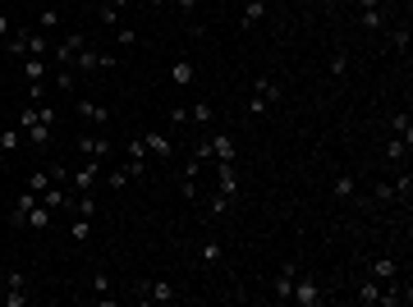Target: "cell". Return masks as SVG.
<instances>
[{
    "label": "cell",
    "mask_w": 413,
    "mask_h": 307,
    "mask_svg": "<svg viewBox=\"0 0 413 307\" xmlns=\"http://www.w3.org/2000/svg\"><path fill=\"white\" fill-rule=\"evenodd\" d=\"M262 18H266V0H248V5H244V14H239V28H258V23H262Z\"/></svg>",
    "instance_id": "cell-21"
},
{
    "label": "cell",
    "mask_w": 413,
    "mask_h": 307,
    "mask_svg": "<svg viewBox=\"0 0 413 307\" xmlns=\"http://www.w3.org/2000/svg\"><path fill=\"white\" fill-rule=\"evenodd\" d=\"M0 179H5V170H0Z\"/></svg>",
    "instance_id": "cell-49"
},
{
    "label": "cell",
    "mask_w": 413,
    "mask_h": 307,
    "mask_svg": "<svg viewBox=\"0 0 413 307\" xmlns=\"http://www.w3.org/2000/svg\"><path fill=\"white\" fill-rule=\"evenodd\" d=\"M74 110H78V120L92 124V129H106V124H110V110L97 106V101H88V96H83V101H74Z\"/></svg>",
    "instance_id": "cell-11"
},
{
    "label": "cell",
    "mask_w": 413,
    "mask_h": 307,
    "mask_svg": "<svg viewBox=\"0 0 413 307\" xmlns=\"http://www.w3.org/2000/svg\"><path fill=\"white\" fill-rule=\"evenodd\" d=\"M175 5H179L184 14H193V10H198V0H175Z\"/></svg>",
    "instance_id": "cell-45"
},
{
    "label": "cell",
    "mask_w": 413,
    "mask_h": 307,
    "mask_svg": "<svg viewBox=\"0 0 413 307\" xmlns=\"http://www.w3.org/2000/svg\"><path fill=\"white\" fill-rule=\"evenodd\" d=\"M331 193H336L340 202H353L358 198V179H353V174H336V179H331Z\"/></svg>",
    "instance_id": "cell-23"
},
{
    "label": "cell",
    "mask_w": 413,
    "mask_h": 307,
    "mask_svg": "<svg viewBox=\"0 0 413 307\" xmlns=\"http://www.w3.org/2000/svg\"><path fill=\"white\" fill-rule=\"evenodd\" d=\"M212 161H239V147H234V138H229L225 129L212 133Z\"/></svg>",
    "instance_id": "cell-14"
},
{
    "label": "cell",
    "mask_w": 413,
    "mask_h": 307,
    "mask_svg": "<svg viewBox=\"0 0 413 307\" xmlns=\"http://www.w3.org/2000/svg\"><path fill=\"white\" fill-rule=\"evenodd\" d=\"M390 51H399V55H409V32H404V28H399L395 37H390Z\"/></svg>",
    "instance_id": "cell-41"
},
{
    "label": "cell",
    "mask_w": 413,
    "mask_h": 307,
    "mask_svg": "<svg viewBox=\"0 0 413 307\" xmlns=\"http://www.w3.org/2000/svg\"><path fill=\"white\" fill-rule=\"evenodd\" d=\"M18 129H23L28 147H37V152L55 142V124L42 120V106H32V101H23V106H18Z\"/></svg>",
    "instance_id": "cell-1"
},
{
    "label": "cell",
    "mask_w": 413,
    "mask_h": 307,
    "mask_svg": "<svg viewBox=\"0 0 413 307\" xmlns=\"http://www.w3.org/2000/svg\"><path fill=\"white\" fill-rule=\"evenodd\" d=\"M142 147H147V156H156V161H170L175 156V133H166V129H152V133H142Z\"/></svg>",
    "instance_id": "cell-7"
},
{
    "label": "cell",
    "mask_w": 413,
    "mask_h": 307,
    "mask_svg": "<svg viewBox=\"0 0 413 307\" xmlns=\"http://www.w3.org/2000/svg\"><path fill=\"white\" fill-rule=\"evenodd\" d=\"M23 64V78L28 83H46V74H51V60H42V55H28V60H18Z\"/></svg>",
    "instance_id": "cell-19"
},
{
    "label": "cell",
    "mask_w": 413,
    "mask_h": 307,
    "mask_svg": "<svg viewBox=\"0 0 413 307\" xmlns=\"http://www.w3.org/2000/svg\"><path fill=\"white\" fill-rule=\"evenodd\" d=\"M46 184H51V174H46V170H32V174H28V188H32V193H42Z\"/></svg>",
    "instance_id": "cell-40"
},
{
    "label": "cell",
    "mask_w": 413,
    "mask_h": 307,
    "mask_svg": "<svg viewBox=\"0 0 413 307\" xmlns=\"http://www.w3.org/2000/svg\"><path fill=\"white\" fill-rule=\"evenodd\" d=\"M152 5H175V0H152Z\"/></svg>",
    "instance_id": "cell-47"
},
{
    "label": "cell",
    "mask_w": 413,
    "mask_h": 307,
    "mask_svg": "<svg viewBox=\"0 0 413 307\" xmlns=\"http://www.w3.org/2000/svg\"><path fill=\"white\" fill-rule=\"evenodd\" d=\"M294 280H299V266H294V261H285V266L275 271V280H271V298H275V303H290Z\"/></svg>",
    "instance_id": "cell-9"
},
{
    "label": "cell",
    "mask_w": 413,
    "mask_h": 307,
    "mask_svg": "<svg viewBox=\"0 0 413 307\" xmlns=\"http://www.w3.org/2000/svg\"><path fill=\"white\" fill-rule=\"evenodd\" d=\"M358 18H363V28H367V32H381V28H386L381 0H363V14H358Z\"/></svg>",
    "instance_id": "cell-17"
},
{
    "label": "cell",
    "mask_w": 413,
    "mask_h": 307,
    "mask_svg": "<svg viewBox=\"0 0 413 307\" xmlns=\"http://www.w3.org/2000/svg\"><path fill=\"white\" fill-rule=\"evenodd\" d=\"M46 174H51V184H64V188H69V165H64V161H51V165H46Z\"/></svg>",
    "instance_id": "cell-34"
},
{
    "label": "cell",
    "mask_w": 413,
    "mask_h": 307,
    "mask_svg": "<svg viewBox=\"0 0 413 307\" xmlns=\"http://www.w3.org/2000/svg\"><path fill=\"white\" fill-rule=\"evenodd\" d=\"M51 74H55V88H60V92H74V69H51Z\"/></svg>",
    "instance_id": "cell-36"
},
{
    "label": "cell",
    "mask_w": 413,
    "mask_h": 307,
    "mask_svg": "<svg viewBox=\"0 0 413 307\" xmlns=\"http://www.w3.org/2000/svg\"><path fill=\"white\" fill-rule=\"evenodd\" d=\"M138 303H156V307H166V303H179V289L170 284V280H142L138 284Z\"/></svg>",
    "instance_id": "cell-4"
},
{
    "label": "cell",
    "mask_w": 413,
    "mask_h": 307,
    "mask_svg": "<svg viewBox=\"0 0 413 307\" xmlns=\"http://www.w3.org/2000/svg\"><path fill=\"white\" fill-rule=\"evenodd\" d=\"M18 142H23V129H18V124L14 129H0V152H14Z\"/></svg>",
    "instance_id": "cell-32"
},
{
    "label": "cell",
    "mask_w": 413,
    "mask_h": 307,
    "mask_svg": "<svg viewBox=\"0 0 413 307\" xmlns=\"http://www.w3.org/2000/svg\"><path fill=\"white\" fill-rule=\"evenodd\" d=\"M88 46V37L83 32H69V37H55V46H51V69H74V55Z\"/></svg>",
    "instance_id": "cell-2"
},
{
    "label": "cell",
    "mask_w": 413,
    "mask_h": 307,
    "mask_svg": "<svg viewBox=\"0 0 413 307\" xmlns=\"http://www.w3.org/2000/svg\"><path fill=\"white\" fill-rule=\"evenodd\" d=\"M110 5H115V10H120V14H124V10H129V5H134V0H110Z\"/></svg>",
    "instance_id": "cell-46"
},
{
    "label": "cell",
    "mask_w": 413,
    "mask_h": 307,
    "mask_svg": "<svg viewBox=\"0 0 413 307\" xmlns=\"http://www.w3.org/2000/svg\"><path fill=\"white\" fill-rule=\"evenodd\" d=\"M69 234H74V243H78V248H88V243H92V220H88V215H74Z\"/></svg>",
    "instance_id": "cell-27"
},
{
    "label": "cell",
    "mask_w": 413,
    "mask_h": 307,
    "mask_svg": "<svg viewBox=\"0 0 413 307\" xmlns=\"http://www.w3.org/2000/svg\"><path fill=\"white\" fill-rule=\"evenodd\" d=\"M10 32H14V18H10V14H0V37H10Z\"/></svg>",
    "instance_id": "cell-44"
},
{
    "label": "cell",
    "mask_w": 413,
    "mask_h": 307,
    "mask_svg": "<svg viewBox=\"0 0 413 307\" xmlns=\"http://www.w3.org/2000/svg\"><path fill=\"white\" fill-rule=\"evenodd\" d=\"M60 28V10H55V5H46L42 14H37V32H55Z\"/></svg>",
    "instance_id": "cell-30"
},
{
    "label": "cell",
    "mask_w": 413,
    "mask_h": 307,
    "mask_svg": "<svg viewBox=\"0 0 413 307\" xmlns=\"http://www.w3.org/2000/svg\"><path fill=\"white\" fill-rule=\"evenodd\" d=\"M69 211H74V215H88V220H92V215H97V198H92V193H74Z\"/></svg>",
    "instance_id": "cell-28"
},
{
    "label": "cell",
    "mask_w": 413,
    "mask_h": 307,
    "mask_svg": "<svg viewBox=\"0 0 413 307\" xmlns=\"http://www.w3.org/2000/svg\"><path fill=\"white\" fill-rule=\"evenodd\" d=\"M101 170H106V161H92V156H83V165H69L74 193H92V188L101 184Z\"/></svg>",
    "instance_id": "cell-3"
},
{
    "label": "cell",
    "mask_w": 413,
    "mask_h": 307,
    "mask_svg": "<svg viewBox=\"0 0 413 307\" xmlns=\"http://www.w3.org/2000/svg\"><path fill=\"white\" fill-rule=\"evenodd\" d=\"M367 280H377V284H390V280H399V261H395V257H377L372 266H367Z\"/></svg>",
    "instance_id": "cell-12"
},
{
    "label": "cell",
    "mask_w": 413,
    "mask_h": 307,
    "mask_svg": "<svg viewBox=\"0 0 413 307\" xmlns=\"http://www.w3.org/2000/svg\"><path fill=\"white\" fill-rule=\"evenodd\" d=\"M299 5H317V0H299Z\"/></svg>",
    "instance_id": "cell-48"
},
{
    "label": "cell",
    "mask_w": 413,
    "mask_h": 307,
    "mask_svg": "<svg viewBox=\"0 0 413 307\" xmlns=\"http://www.w3.org/2000/svg\"><path fill=\"white\" fill-rule=\"evenodd\" d=\"M193 78H198L193 60H175L170 64V83H175V88H193Z\"/></svg>",
    "instance_id": "cell-20"
},
{
    "label": "cell",
    "mask_w": 413,
    "mask_h": 307,
    "mask_svg": "<svg viewBox=\"0 0 413 307\" xmlns=\"http://www.w3.org/2000/svg\"><path fill=\"white\" fill-rule=\"evenodd\" d=\"M124 170H129V179H142V174H147V161H134V156H124Z\"/></svg>",
    "instance_id": "cell-39"
},
{
    "label": "cell",
    "mask_w": 413,
    "mask_h": 307,
    "mask_svg": "<svg viewBox=\"0 0 413 307\" xmlns=\"http://www.w3.org/2000/svg\"><path fill=\"white\" fill-rule=\"evenodd\" d=\"M345 69H349V51L340 46V51H336V55H331V74H336V78H340V74H345Z\"/></svg>",
    "instance_id": "cell-38"
},
{
    "label": "cell",
    "mask_w": 413,
    "mask_h": 307,
    "mask_svg": "<svg viewBox=\"0 0 413 307\" xmlns=\"http://www.w3.org/2000/svg\"><path fill=\"white\" fill-rule=\"evenodd\" d=\"M409 147H413L409 138H395V133H390V138H386V147H381V156L390 161V165H409Z\"/></svg>",
    "instance_id": "cell-13"
},
{
    "label": "cell",
    "mask_w": 413,
    "mask_h": 307,
    "mask_svg": "<svg viewBox=\"0 0 413 307\" xmlns=\"http://www.w3.org/2000/svg\"><path fill=\"white\" fill-rule=\"evenodd\" d=\"M28 303H32V289H28V284H5L0 307H28Z\"/></svg>",
    "instance_id": "cell-18"
},
{
    "label": "cell",
    "mask_w": 413,
    "mask_h": 307,
    "mask_svg": "<svg viewBox=\"0 0 413 307\" xmlns=\"http://www.w3.org/2000/svg\"><path fill=\"white\" fill-rule=\"evenodd\" d=\"M216 193L239 202V165L234 161H216Z\"/></svg>",
    "instance_id": "cell-8"
},
{
    "label": "cell",
    "mask_w": 413,
    "mask_h": 307,
    "mask_svg": "<svg viewBox=\"0 0 413 307\" xmlns=\"http://www.w3.org/2000/svg\"><path fill=\"white\" fill-rule=\"evenodd\" d=\"M88 289L101 293V303H110V276L101 271V266H92V271H88Z\"/></svg>",
    "instance_id": "cell-24"
},
{
    "label": "cell",
    "mask_w": 413,
    "mask_h": 307,
    "mask_svg": "<svg viewBox=\"0 0 413 307\" xmlns=\"http://www.w3.org/2000/svg\"><path fill=\"white\" fill-rule=\"evenodd\" d=\"M28 37H32V28H18L14 23V32L5 37V51H10L14 60H28Z\"/></svg>",
    "instance_id": "cell-15"
},
{
    "label": "cell",
    "mask_w": 413,
    "mask_h": 307,
    "mask_svg": "<svg viewBox=\"0 0 413 307\" xmlns=\"http://www.w3.org/2000/svg\"><path fill=\"white\" fill-rule=\"evenodd\" d=\"M290 303H299V307H321V303H326V289H321L312 276H303V271H299V280H294V289H290Z\"/></svg>",
    "instance_id": "cell-5"
},
{
    "label": "cell",
    "mask_w": 413,
    "mask_h": 307,
    "mask_svg": "<svg viewBox=\"0 0 413 307\" xmlns=\"http://www.w3.org/2000/svg\"><path fill=\"white\" fill-rule=\"evenodd\" d=\"M179 198L184 202H198V184H193V179H179Z\"/></svg>",
    "instance_id": "cell-42"
},
{
    "label": "cell",
    "mask_w": 413,
    "mask_h": 307,
    "mask_svg": "<svg viewBox=\"0 0 413 307\" xmlns=\"http://www.w3.org/2000/svg\"><path fill=\"white\" fill-rule=\"evenodd\" d=\"M212 120H216V106H212V101H193V106H188V124H198V129H207Z\"/></svg>",
    "instance_id": "cell-25"
},
{
    "label": "cell",
    "mask_w": 413,
    "mask_h": 307,
    "mask_svg": "<svg viewBox=\"0 0 413 307\" xmlns=\"http://www.w3.org/2000/svg\"><path fill=\"white\" fill-rule=\"evenodd\" d=\"M101 184H110V188H124V184H129V170H124V165H115V170H101Z\"/></svg>",
    "instance_id": "cell-33"
},
{
    "label": "cell",
    "mask_w": 413,
    "mask_h": 307,
    "mask_svg": "<svg viewBox=\"0 0 413 307\" xmlns=\"http://www.w3.org/2000/svg\"><path fill=\"white\" fill-rule=\"evenodd\" d=\"M248 110H253V115H266V110H271V106H266L262 96H248Z\"/></svg>",
    "instance_id": "cell-43"
},
{
    "label": "cell",
    "mask_w": 413,
    "mask_h": 307,
    "mask_svg": "<svg viewBox=\"0 0 413 307\" xmlns=\"http://www.w3.org/2000/svg\"><path fill=\"white\" fill-rule=\"evenodd\" d=\"M188 156L207 165V161H212V133H207V138H198V142H193V152H188Z\"/></svg>",
    "instance_id": "cell-35"
},
{
    "label": "cell",
    "mask_w": 413,
    "mask_h": 307,
    "mask_svg": "<svg viewBox=\"0 0 413 307\" xmlns=\"http://www.w3.org/2000/svg\"><path fill=\"white\" fill-rule=\"evenodd\" d=\"M353 298H358V303H363V307H377V303H381V298H386V284H377V280H363Z\"/></svg>",
    "instance_id": "cell-22"
},
{
    "label": "cell",
    "mask_w": 413,
    "mask_h": 307,
    "mask_svg": "<svg viewBox=\"0 0 413 307\" xmlns=\"http://www.w3.org/2000/svg\"><path fill=\"white\" fill-rule=\"evenodd\" d=\"M253 96H262V101H266V106H275V101H280V83H275L271 74H258V83H253Z\"/></svg>",
    "instance_id": "cell-16"
},
{
    "label": "cell",
    "mask_w": 413,
    "mask_h": 307,
    "mask_svg": "<svg viewBox=\"0 0 413 307\" xmlns=\"http://www.w3.org/2000/svg\"><path fill=\"white\" fill-rule=\"evenodd\" d=\"M97 18H101V23H106L110 32L120 28V10H115V5H101V10H97Z\"/></svg>",
    "instance_id": "cell-37"
},
{
    "label": "cell",
    "mask_w": 413,
    "mask_h": 307,
    "mask_svg": "<svg viewBox=\"0 0 413 307\" xmlns=\"http://www.w3.org/2000/svg\"><path fill=\"white\" fill-rule=\"evenodd\" d=\"M390 133L413 142V120H409V110H395V115H390Z\"/></svg>",
    "instance_id": "cell-26"
},
{
    "label": "cell",
    "mask_w": 413,
    "mask_h": 307,
    "mask_svg": "<svg viewBox=\"0 0 413 307\" xmlns=\"http://www.w3.org/2000/svg\"><path fill=\"white\" fill-rule=\"evenodd\" d=\"M110 42H115V46H124V51H129V46H138V32L129 28V23H120V28L110 32Z\"/></svg>",
    "instance_id": "cell-31"
},
{
    "label": "cell",
    "mask_w": 413,
    "mask_h": 307,
    "mask_svg": "<svg viewBox=\"0 0 413 307\" xmlns=\"http://www.w3.org/2000/svg\"><path fill=\"white\" fill-rule=\"evenodd\" d=\"M37 193H32V188H23V193H18V202H14V211H10V230H28V215H32V206H37Z\"/></svg>",
    "instance_id": "cell-10"
},
{
    "label": "cell",
    "mask_w": 413,
    "mask_h": 307,
    "mask_svg": "<svg viewBox=\"0 0 413 307\" xmlns=\"http://www.w3.org/2000/svg\"><path fill=\"white\" fill-rule=\"evenodd\" d=\"M198 257H202V266H216V261H221V243H216L212 234L198 243Z\"/></svg>",
    "instance_id": "cell-29"
},
{
    "label": "cell",
    "mask_w": 413,
    "mask_h": 307,
    "mask_svg": "<svg viewBox=\"0 0 413 307\" xmlns=\"http://www.w3.org/2000/svg\"><path fill=\"white\" fill-rule=\"evenodd\" d=\"M74 147H78L83 156H92V161H106V156L115 152V147H110V138L101 133V129H92V133H78V138H74Z\"/></svg>",
    "instance_id": "cell-6"
}]
</instances>
